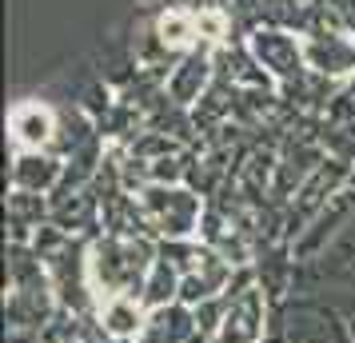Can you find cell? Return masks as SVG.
Instances as JSON below:
<instances>
[{"instance_id":"8fae6325","label":"cell","mask_w":355,"mask_h":343,"mask_svg":"<svg viewBox=\"0 0 355 343\" xmlns=\"http://www.w3.org/2000/svg\"><path fill=\"white\" fill-rule=\"evenodd\" d=\"M180 279L184 276H180L176 267L156 256V267L148 272V283H144V292H140L144 308L156 311V308H168V304H180Z\"/></svg>"},{"instance_id":"5bb4252c","label":"cell","mask_w":355,"mask_h":343,"mask_svg":"<svg viewBox=\"0 0 355 343\" xmlns=\"http://www.w3.org/2000/svg\"><path fill=\"white\" fill-rule=\"evenodd\" d=\"M347 192H355V164H352V172H347Z\"/></svg>"},{"instance_id":"30bf717a","label":"cell","mask_w":355,"mask_h":343,"mask_svg":"<svg viewBox=\"0 0 355 343\" xmlns=\"http://www.w3.org/2000/svg\"><path fill=\"white\" fill-rule=\"evenodd\" d=\"M208 68H211L208 52H192V56L168 76V92H172V100H176V104H192V100H200L204 84H208Z\"/></svg>"},{"instance_id":"9c48e42d","label":"cell","mask_w":355,"mask_h":343,"mask_svg":"<svg viewBox=\"0 0 355 343\" xmlns=\"http://www.w3.org/2000/svg\"><path fill=\"white\" fill-rule=\"evenodd\" d=\"M307 64L315 68V72H323V76H343V72H352L355 68V49L352 40H343V36H327V40H311L304 49Z\"/></svg>"},{"instance_id":"277c9868","label":"cell","mask_w":355,"mask_h":343,"mask_svg":"<svg viewBox=\"0 0 355 343\" xmlns=\"http://www.w3.org/2000/svg\"><path fill=\"white\" fill-rule=\"evenodd\" d=\"M96 324L108 340H140L148 327V308L140 295H108L96 304Z\"/></svg>"},{"instance_id":"8992f818","label":"cell","mask_w":355,"mask_h":343,"mask_svg":"<svg viewBox=\"0 0 355 343\" xmlns=\"http://www.w3.org/2000/svg\"><path fill=\"white\" fill-rule=\"evenodd\" d=\"M60 180H64V160L52 152H20L17 164H12V188L17 192L49 196L60 188Z\"/></svg>"},{"instance_id":"ba28073f","label":"cell","mask_w":355,"mask_h":343,"mask_svg":"<svg viewBox=\"0 0 355 343\" xmlns=\"http://www.w3.org/2000/svg\"><path fill=\"white\" fill-rule=\"evenodd\" d=\"M8 124H12V140H17L20 152H44L56 136V120L40 104H20Z\"/></svg>"},{"instance_id":"4fadbf2b","label":"cell","mask_w":355,"mask_h":343,"mask_svg":"<svg viewBox=\"0 0 355 343\" xmlns=\"http://www.w3.org/2000/svg\"><path fill=\"white\" fill-rule=\"evenodd\" d=\"M343 324H347V335H352V343H355V311L352 315H343Z\"/></svg>"},{"instance_id":"6da1fadb","label":"cell","mask_w":355,"mask_h":343,"mask_svg":"<svg viewBox=\"0 0 355 343\" xmlns=\"http://www.w3.org/2000/svg\"><path fill=\"white\" fill-rule=\"evenodd\" d=\"M160 244L152 236H100L88 247V276L96 304L108 295H140L156 267Z\"/></svg>"},{"instance_id":"7c38bea8","label":"cell","mask_w":355,"mask_h":343,"mask_svg":"<svg viewBox=\"0 0 355 343\" xmlns=\"http://www.w3.org/2000/svg\"><path fill=\"white\" fill-rule=\"evenodd\" d=\"M227 299H232V295H216V299H208V304L192 308L196 311V327H200L204 335H211V340H216V331H220V324H224Z\"/></svg>"},{"instance_id":"9a60e30c","label":"cell","mask_w":355,"mask_h":343,"mask_svg":"<svg viewBox=\"0 0 355 343\" xmlns=\"http://www.w3.org/2000/svg\"><path fill=\"white\" fill-rule=\"evenodd\" d=\"M104 343H140V340H108V335H104Z\"/></svg>"},{"instance_id":"3957f363","label":"cell","mask_w":355,"mask_h":343,"mask_svg":"<svg viewBox=\"0 0 355 343\" xmlns=\"http://www.w3.org/2000/svg\"><path fill=\"white\" fill-rule=\"evenodd\" d=\"M224 324L216 331V343H268L272 335V299L259 283H248L240 292H227Z\"/></svg>"},{"instance_id":"5b68a950","label":"cell","mask_w":355,"mask_h":343,"mask_svg":"<svg viewBox=\"0 0 355 343\" xmlns=\"http://www.w3.org/2000/svg\"><path fill=\"white\" fill-rule=\"evenodd\" d=\"M96 220H104L100 212V196L92 188H80V192H56L52 196V224L68 236H92L96 231Z\"/></svg>"},{"instance_id":"7a4b0ae2","label":"cell","mask_w":355,"mask_h":343,"mask_svg":"<svg viewBox=\"0 0 355 343\" xmlns=\"http://www.w3.org/2000/svg\"><path fill=\"white\" fill-rule=\"evenodd\" d=\"M136 208H140L144 236H156V244L160 240H196L200 224H204V204L184 184L140 188L136 192Z\"/></svg>"},{"instance_id":"52a82bcc","label":"cell","mask_w":355,"mask_h":343,"mask_svg":"<svg viewBox=\"0 0 355 343\" xmlns=\"http://www.w3.org/2000/svg\"><path fill=\"white\" fill-rule=\"evenodd\" d=\"M252 52H256V60L263 68H272L279 80H300V72H304V49L284 33H256L252 36Z\"/></svg>"}]
</instances>
